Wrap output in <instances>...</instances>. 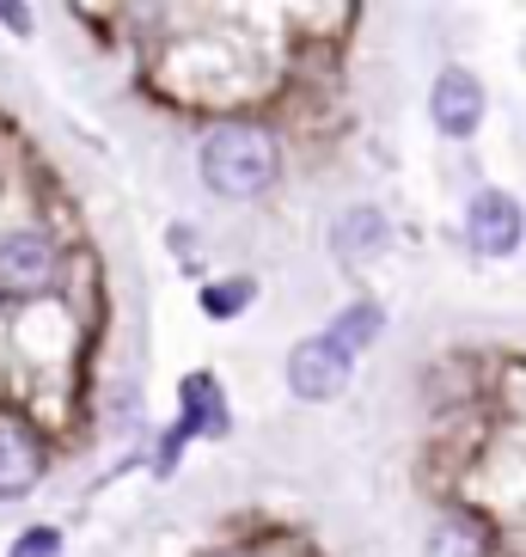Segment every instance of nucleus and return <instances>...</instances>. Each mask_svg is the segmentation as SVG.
Listing matches in <instances>:
<instances>
[{
    "instance_id": "nucleus-1",
    "label": "nucleus",
    "mask_w": 526,
    "mask_h": 557,
    "mask_svg": "<svg viewBox=\"0 0 526 557\" xmlns=\"http://www.w3.org/2000/svg\"><path fill=\"white\" fill-rule=\"evenodd\" d=\"M276 172H281V148L263 123H221L202 141V184L214 197H233V202L258 197V190L276 184Z\"/></svg>"
},
{
    "instance_id": "nucleus-2",
    "label": "nucleus",
    "mask_w": 526,
    "mask_h": 557,
    "mask_svg": "<svg viewBox=\"0 0 526 557\" xmlns=\"http://www.w3.org/2000/svg\"><path fill=\"white\" fill-rule=\"evenodd\" d=\"M62 282V251L43 227H7L0 233V295L7 300H43Z\"/></svg>"
},
{
    "instance_id": "nucleus-3",
    "label": "nucleus",
    "mask_w": 526,
    "mask_h": 557,
    "mask_svg": "<svg viewBox=\"0 0 526 557\" xmlns=\"http://www.w3.org/2000/svg\"><path fill=\"white\" fill-rule=\"evenodd\" d=\"M349 368H355V356H349L337 337H306V344L288 349V386H295V398H306V405H325V398H337L349 386Z\"/></svg>"
},
{
    "instance_id": "nucleus-4",
    "label": "nucleus",
    "mask_w": 526,
    "mask_h": 557,
    "mask_svg": "<svg viewBox=\"0 0 526 557\" xmlns=\"http://www.w3.org/2000/svg\"><path fill=\"white\" fill-rule=\"evenodd\" d=\"M521 202L509 197V190H477L472 209H465V239H472V251H484V258H509L514 246H521Z\"/></svg>"
},
{
    "instance_id": "nucleus-5",
    "label": "nucleus",
    "mask_w": 526,
    "mask_h": 557,
    "mask_svg": "<svg viewBox=\"0 0 526 557\" xmlns=\"http://www.w3.org/2000/svg\"><path fill=\"white\" fill-rule=\"evenodd\" d=\"M428 116H435L441 135H472L484 123V86H477V74L447 67L441 81H435V92H428Z\"/></svg>"
},
{
    "instance_id": "nucleus-6",
    "label": "nucleus",
    "mask_w": 526,
    "mask_h": 557,
    "mask_svg": "<svg viewBox=\"0 0 526 557\" xmlns=\"http://www.w3.org/2000/svg\"><path fill=\"white\" fill-rule=\"evenodd\" d=\"M43 478V442L32 423L0 417V496H25Z\"/></svg>"
},
{
    "instance_id": "nucleus-7",
    "label": "nucleus",
    "mask_w": 526,
    "mask_h": 557,
    "mask_svg": "<svg viewBox=\"0 0 526 557\" xmlns=\"http://www.w3.org/2000/svg\"><path fill=\"white\" fill-rule=\"evenodd\" d=\"M330 246H337V258H367V251L386 246V214L379 209H349L343 221H337V233H330Z\"/></svg>"
},
{
    "instance_id": "nucleus-8",
    "label": "nucleus",
    "mask_w": 526,
    "mask_h": 557,
    "mask_svg": "<svg viewBox=\"0 0 526 557\" xmlns=\"http://www.w3.org/2000/svg\"><path fill=\"white\" fill-rule=\"evenodd\" d=\"M428 557H484V527L472 515H447L435 533H428Z\"/></svg>"
},
{
    "instance_id": "nucleus-9",
    "label": "nucleus",
    "mask_w": 526,
    "mask_h": 557,
    "mask_svg": "<svg viewBox=\"0 0 526 557\" xmlns=\"http://www.w3.org/2000/svg\"><path fill=\"white\" fill-rule=\"evenodd\" d=\"M379 325H386V312L374 307V300H355V307L343 312V319H337V331H330V337H337V344L349 349V356H355V349H367L379 337Z\"/></svg>"
},
{
    "instance_id": "nucleus-10",
    "label": "nucleus",
    "mask_w": 526,
    "mask_h": 557,
    "mask_svg": "<svg viewBox=\"0 0 526 557\" xmlns=\"http://www.w3.org/2000/svg\"><path fill=\"white\" fill-rule=\"evenodd\" d=\"M246 300H251V282H246V276L209 282V288H202V312H209V319H233V312L246 307Z\"/></svg>"
},
{
    "instance_id": "nucleus-11",
    "label": "nucleus",
    "mask_w": 526,
    "mask_h": 557,
    "mask_svg": "<svg viewBox=\"0 0 526 557\" xmlns=\"http://www.w3.org/2000/svg\"><path fill=\"white\" fill-rule=\"evenodd\" d=\"M55 552H62V533H55V527H32V533H18L13 540L7 557H55Z\"/></svg>"
}]
</instances>
